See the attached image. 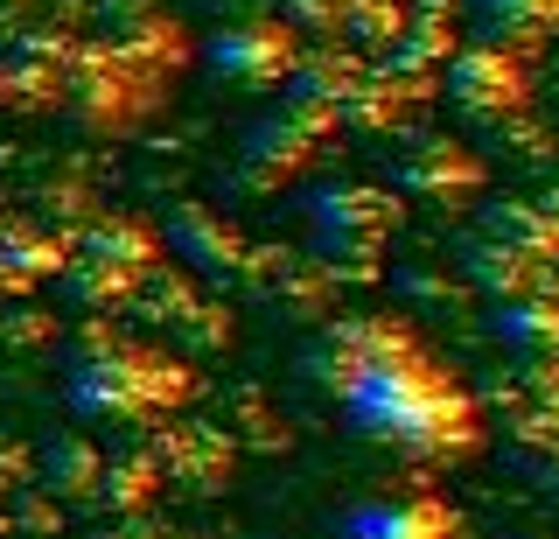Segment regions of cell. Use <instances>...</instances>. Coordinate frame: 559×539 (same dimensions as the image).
<instances>
[{
    "instance_id": "cell-1",
    "label": "cell",
    "mask_w": 559,
    "mask_h": 539,
    "mask_svg": "<svg viewBox=\"0 0 559 539\" xmlns=\"http://www.w3.org/2000/svg\"><path fill=\"white\" fill-rule=\"evenodd\" d=\"M343 413L357 434L399 448L413 462H476L483 456V407L448 364H433L419 343L392 351L384 364L343 392Z\"/></svg>"
},
{
    "instance_id": "cell-2",
    "label": "cell",
    "mask_w": 559,
    "mask_h": 539,
    "mask_svg": "<svg viewBox=\"0 0 559 539\" xmlns=\"http://www.w3.org/2000/svg\"><path fill=\"white\" fill-rule=\"evenodd\" d=\"M63 399L84 413V421H175V413L197 399V372H189L175 351L162 343H133L112 337V329H92L70 358V386Z\"/></svg>"
},
{
    "instance_id": "cell-3",
    "label": "cell",
    "mask_w": 559,
    "mask_h": 539,
    "mask_svg": "<svg viewBox=\"0 0 559 539\" xmlns=\"http://www.w3.org/2000/svg\"><path fill=\"white\" fill-rule=\"evenodd\" d=\"M308 232H314V253H322L329 273H343V281H371L384 246L399 238V197L378 189V183L314 189V197H308Z\"/></svg>"
},
{
    "instance_id": "cell-4",
    "label": "cell",
    "mask_w": 559,
    "mask_h": 539,
    "mask_svg": "<svg viewBox=\"0 0 559 539\" xmlns=\"http://www.w3.org/2000/svg\"><path fill=\"white\" fill-rule=\"evenodd\" d=\"M441 92L454 98V113L503 127V119H518L524 106H532V63H524L518 43L483 36V43H462L441 63Z\"/></svg>"
},
{
    "instance_id": "cell-5",
    "label": "cell",
    "mask_w": 559,
    "mask_h": 539,
    "mask_svg": "<svg viewBox=\"0 0 559 539\" xmlns=\"http://www.w3.org/2000/svg\"><path fill=\"white\" fill-rule=\"evenodd\" d=\"M406 343H419V337L399 316H336V323H322L301 343V378L343 407V392L357 386L371 364H384L392 351H406Z\"/></svg>"
},
{
    "instance_id": "cell-6",
    "label": "cell",
    "mask_w": 559,
    "mask_h": 539,
    "mask_svg": "<svg viewBox=\"0 0 559 539\" xmlns=\"http://www.w3.org/2000/svg\"><path fill=\"white\" fill-rule=\"evenodd\" d=\"M210 71L224 84H245V92H273V84H287L294 57H301V36H294V22H273V14H245V22H224L217 36L203 43Z\"/></svg>"
},
{
    "instance_id": "cell-7",
    "label": "cell",
    "mask_w": 559,
    "mask_h": 539,
    "mask_svg": "<svg viewBox=\"0 0 559 539\" xmlns=\"http://www.w3.org/2000/svg\"><path fill=\"white\" fill-rule=\"evenodd\" d=\"M63 98H78V119L105 133V127H133V119L147 113L154 78L133 71L112 43H78V63H70V92Z\"/></svg>"
},
{
    "instance_id": "cell-8",
    "label": "cell",
    "mask_w": 559,
    "mask_h": 539,
    "mask_svg": "<svg viewBox=\"0 0 559 539\" xmlns=\"http://www.w3.org/2000/svg\"><path fill=\"white\" fill-rule=\"evenodd\" d=\"M343 119H322V113H308V106H280V113H266L252 127V141H245V183H259V189H273V183H294L301 168L314 162V154L329 148V133H336Z\"/></svg>"
},
{
    "instance_id": "cell-9",
    "label": "cell",
    "mask_w": 559,
    "mask_h": 539,
    "mask_svg": "<svg viewBox=\"0 0 559 539\" xmlns=\"http://www.w3.org/2000/svg\"><path fill=\"white\" fill-rule=\"evenodd\" d=\"M483 154L448 141V133H427V141H413L406 154L392 162V183L406 189V197L419 203H441V211H454V203H476L483 197Z\"/></svg>"
},
{
    "instance_id": "cell-10",
    "label": "cell",
    "mask_w": 559,
    "mask_h": 539,
    "mask_svg": "<svg viewBox=\"0 0 559 539\" xmlns=\"http://www.w3.org/2000/svg\"><path fill=\"white\" fill-rule=\"evenodd\" d=\"M433 92H441V78H433V71L371 63L364 84H357V98L343 106V119H357L364 133H406V127H419V113L433 106Z\"/></svg>"
},
{
    "instance_id": "cell-11",
    "label": "cell",
    "mask_w": 559,
    "mask_h": 539,
    "mask_svg": "<svg viewBox=\"0 0 559 539\" xmlns=\"http://www.w3.org/2000/svg\"><path fill=\"white\" fill-rule=\"evenodd\" d=\"M147 448L162 462V483H182V491H224V477L238 462V442L210 421H168Z\"/></svg>"
},
{
    "instance_id": "cell-12",
    "label": "cell",
    "mask_w": 559,
    "mask_h": 539,
    "mask_svg": "<svg viewBox=\"0 0 559 539\" xmlns=\"http://www.w3.org/2000/svg\"><path fill=\"white\" fill-rule=\"evenodd\" d=\"M336 539H462V512L433 491L413 497H371L336 518Z\"/></svg>"
},
{
    "instance_id": "cell-13",
    "label": "cell",
    "mask_w": 559,
    "mask_h": 539,
    "mask_svg": "<svg viewBox=\"0 0 559 539\" xmlns=\"http://www.w3.org/2000/svg\"><path fill=\"white\" fill-rule=\"evenodd\" d=\"M70 63H78L70 36H22L0 57V98H14V106H57L70 92Z\"/></svg>"
},
{
    "instance_id": "cell-14",
    "label": "cell",
    "mask_w": 559,
    "mask_h": 539,
    "mask_svg": "<svg viewBox=\"0 0 559 539\" xmlns=\"http://www.w3.org/2000/svg\"><path fill=\"white\" fill-rule=\"evenodd\" d=\"M371 63L357 57L349 43H314L294 57V71H287V98L294 106H308V113H322V119H343V106L357 98V84Z\"/></svg>"
},
{
    "instance_id": "cell-15",
    "label": "cell",
    "mask_w": 559,
    "mask_h": 539,
    "mask_svg": "<svg viewBox=\"0 0 559 539\" xmlns=\"http://www.w3.org/2000/svg\"><path fill=\"white\" fill-rule=\"evenodd\" d=\"M168 246L182 253V267L203 273V281L245 273V259H252V246H245L238 224H224V218H210V211H175L168 218Z\"/></svg>"
},
{
    "instance_id": "cell-16",
    "label": "cell",
    "mask_w": 559,
    "mask_h": 539,
    "mask_svg": "<svg viewBox=\"0 0 559 539\" xmlns=\"http://www.w3.org/2000/svg\"><path fill=\"white\" fill-rule=\"evenodd\" d=\"M462 273L489 294V302H511V294L546 288V259L524 253V246H503V238H489V232L462 238Z\"/></svg>"
},
{
    "instance_id": "cell-17",
    "label": "cell",
    "mask_w": 559,
    "mask_h": 539,
    "mask_svg": "<svg viewBox=\"0 0 559 539\" xmlns=\"http://www.w3.org/2000/svg\"><path fill=\"white\" fill-rule=\"evenodd\" d=\"M489 337H497L503 351H518L524 364H532V358H559V294L532 288V294L497 302V308H489Z\"/></svg>"
},
{
    "instance_id": "cell-18",
    "label": "cell",
    "mask_w": 559,
    "mask_h": 539,
    "mask_svg": "<svg viewBox=\"0 0 559 539\" xmlns=\"http://www.w3.org/2000/svg\"><path fill=\"white\" fill-rule=\"evenodd\" d=\"M511 434L532 456L559 462V358H532L518 378V413H511Z\"/></svg>"
},
{
    "instance_id": "cell-19",
    "label": "cell",
    "mask_w": 559,
    "mask_h": 539,
    "mask_svg": "<svg viewBox=\"0 0 559 539\" xmlns=\"http://www.w3.org/2000/svg\"><path fill=\"white\" fill-rule=\"evenodd\" d=\"M63 259H70V253H63V238H49L43 224H28V218H0V288L28 294V288L57 281Z\"/></svg>"
},
{
    "instance_id": "cell-20",
    "label": "cell",
    "mask_w": 559,
    "mask_h": 539,
    "mask_svg": "<svg viewBox=\"0 0 559 539\" xmlns=\"http://www.w3.org/2000/svg\"><path fill=\"white\" fill-rule=\"evenodd\" d=\"M162 497V462H154V448H119V456L98 462V491L92 504H105L112 518H147V504Z\"/></svg>"
},
{
    "instance_id": "cell-21",
    "label": "cell",
    "mask_w": 559,
    "mask_h": 539,
    "mask_svg": "<svg viewBox=\"0 0 559 539\" xmlns=\"http://www.w3.org/2000/svg\"><path fill=\"white\" fill-rule=\"evenodd\" d=\"M78 253H92L105 259V267H119V273H140V281H154L162 273V232H154L147 218H98L92 232L78 238Z\"/></svg>"
},
{
    "instance_id": "cell-22",
    "label": "cell",
    "mask_w": 559,
    "mask_h": 539,
    "mask_svg": "<svg viewBox=\"0 0 559 539\" xmlns=\"http://www.w3.org/2000/svg\"><path fill=\"white\" fill-rule=\"evenodd\" d=\"M454 8L448 0H413V14H406V28H399V43H392V57L384 63H406V71H433L441 78V63L454 57Z\"/></svg>"
},
{
    "instance_id": "cell-23",
    "label": "cell",
    "mask_w": 559,
    "mask_h": 539,
    "mask_svg": "<svg viewBox=\"0 0 559 539\" xmlns=\"http://www.w3.org/2000/svg\"><path fill=\"white\" fill-rule=\"evenodd\" d=\"M98 448L92 442H78V434H63V442H49L43 448V477H49V491L57 497H78V504H92L98 491Z\"/></svg>"
},
{
    "instance_id": "cell-24",
    "label": "cell",
    "mask_w": 559,
    "mask_h": 539,
    "mask_svg": "<svg viewBox=\"0 0 559 539\" xmlns=\"http://www.w3.org/2000/svg\"><path fill=\"white\" fill-rule=\"evenodd\" d=\"M476 14L497 43H538L559 28V0H476Z\"/></svg>"
},
{
    "instance_id": "cell-25",
    "label": "cell",
    "mask_w": 559,
    "mask_h": 539,
    "mask_svg": "<svg viewBox=\"0 0 559 539\" xmlns=\"http://www.w3.org/2000/svg\"><path fill=\"white\" fill-rule=\"evenodd\" d=\"M413 0H349L343 8V43L349 49H392L399 28H406Z\"/></svg>"
},
{
    "instance_id": "cell-26",
    "label": "cell",
    "mask_w": 559,
    "mask_h": 539,
    "mask_svg": "<svg viewBox=\"0 0 559 539\" xmlns=\"http://www.w3.org/2000/svg\"><path fill=\"white\" fill-rule=\"evenodd\" d=\"M343 8H349V0H301L294 14H301V22H308L322 43H336V36H343Z\"/></svg>"
},
{
    "instance_id": "cell-27",
    "label": "cell",
    "mask_w": 559,
    "mask_h": 539,
    "mask_svg": "<svg viewBox=\"0 0 559 539\" xmlns=\"http://www.w3.org/2000/svg\"><path fill=\"white\" fill-rule=\"evenodd\" d=\"M524 203H532V218H538V232H546V246L559 253V183H546L538 197H524Z\"/></svg>"
},
{
    "instance_id": "cell-28",
    "label": "cell",
    "mask_w": 559,
    "mask_h": 539,
    "mask_svg": "<svg viewBox=\"0 0 559 539\" xmlns=\"http://www.w3.org/2000/svg\"><path fill=\"white\" fill-rule=\"evenodd\" d=\"M119 539H168L162 526H147V518H127V532H119Z\"/></svg>"
},
{
    "instance_id": "cell-29",
    "label": "cell",
    "mask_w": 559,
    "mask_h": 539,
    "mask_svg": "<svg viewBox=\"0 0 559 539\" xmlns=\"http://www.w3.org/2000/svg\"><path fill=\"white\" fill-rule=\"evenodd\" d=\"M546 288H552V294H559V253H552V259H546Z\"/></svg>"
},
{
    "instance_id": "cell-30",
    "label": "cell",
    "mask_w": 559,
    "mask_h": 539,
    "mask_svg": "<svg viewBox=\"0 0 559 539\" xmlns=\"http://www.w3.org/2000/svg\"><path fill=\"white\" fill-rule=\"evenodd\" d=\"M546 491H552V504H559V462H546Z\"/></svg>"
}]
</instances>
